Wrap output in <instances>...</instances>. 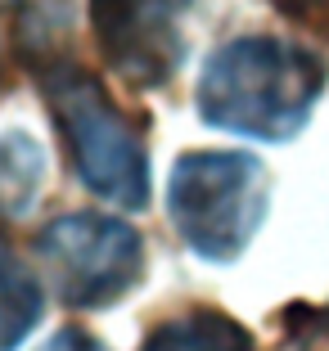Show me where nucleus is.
Here are the masks:
<instances>
[{
	"label": "nucleus",
	"mask_w": 329,
	"mask_h": 351,
	"mask_svg": "<svg viewBox=\"0 0 329 351\" xmlns=\"http://www.w3.org/2000/svg\"><path fill=\"white\" fill-rule=\"evenodd\" d=\"M194 0H91L104 63L131 90H163L185 63V14Z\"/></svg>",
	"instance_id": "39448f33"
},
{
	"label": "nucleus",
	"mask_w": 329,
	"mask_h": 351,
	"mask_svg": "<svg viewBox=\"0 0 329 351\" xmlns=\"http://www.w3.org/2000/svg\"><path fill=\"white\" fill-rule=\"evenodd\" d=\"M36 351H113V347H104V342L95 338L91 329H82V324H63V329L50 333Z\"/></svg>",
	"instance_id": "9d476101"
},
{
	"label": "nucleus",
	"mask_w": 329,
	"mask_h": 351,
	"mask_svg": "<svg viewBox=\"0 0 329 351\" xmlns=\"http://www.w3.org/2000/svg\"><path fill=\"white\" fill-rule=\"evenodd\" d=\"M135 351H258L253 333L216 306H185L144 329Z\"/></svg>",
	"instance_id": "423d86ee"
},
{
	"label": "nucleus",
	"mask_w": 329,
	"mask_h": 351,
	"mask_svg": "<svg viewBox=\"0 0 329 351\" xmlns=\"http://www.w3.org/2000/svg\"><path fill=\"white\" fill-rule=\"evenodd\" d=\"M288 342H329V306L288 311Z\"/></svg>",
	"instance_id": "1a4fd4ad"
},
{
	"label": "nucleus",
	"mask_w": 329,
	"mask_h": 351,
	"mask_svg": "<svg viewBox=\"0 0 329 351\" xmlns=\"http://www.w3.org/2000/svg\"><path fill=\"white\" fill-rule=\"evenodd\" d=\"M284 19L302 23V27H320V23H329V0H271Z\"/></svg>",
	"instance_id": "9b49d317"
},
{
	"label": "nucleus",
	"mask_w": 329,
	"mask_h": 351,
	"mask_svg": "<svg viewBox=\"0 0 329 351\" xmlns=\"http://www.w3.org/2000/svg\"><path fill=\"white\" fill-rule=\"evenodd\" d=\"M271 207V171L244 149H190L167 180V217L176 234L207 266L244 257Z\"/></svg>",
	"instance_id": "7ed1b4c3"
},
{
	"label": "nucleus",
	"mask_w": 329,
	"mask_h": 351,
	"mask_svg": "<svg viewBox=\"0 0 329 351\" xmlns=\"http://www.w3.org/2000/svg\"><path fill=\"white\" fill-rule=\"evenodd\" d=\"M45 315L41 279L0 234V351H19Z\"/></svg>",
	"instance_id": "0eeeda50"
},
{
	"label": "nucleus",
	"mask_w": 329,
	"mask_h": 351,
	"mask_svg": "<svg viewBox=\"0 0 329 351\" xmlns=\"http://www.w3.org/2000/svg\"><path fill=\"white\" fill-rule=\"evenodd\" d=\"M32 257L68 311H104L144 279V239L109 212H63L32 239Z\"/></svg>",
	"instance_id": "20e7f679"
},
{
	"label": "nucleus",
	"mask_w": 329,
	"mask_h": 351,
	"mask_svg": "<svg viewBox=\"0 0 329 351\" xmlns=\"http://www.w3.org/2000/svg\"><path fill=\"white\" fill-rule=\"evenodd\" d=\"M325 59L288 36L248 32L216 45L198 77V117L216 131L284 145L325 95Z\"/></svg>",
	"instance_id": "f257e3e1"
},
{
	"label": "nucleus",
	"mask_w": 329,
	"mask_h": 351,
	"mask_svg": "<svg viewBox=\"0 0 329 351\" xmlns=\"http://www.w3.org/2000/svg\"><path fill=\"white\" fill-rule=\"evenodd\" d=\"M0 86H5V68H0Z\"/></svg>",
	"instance_id": "f8f14e48"
},
{
	"label": "nucleus",
	"mask_w": 329,
	"mask_h": 351,
	"mask_svg": "<svg viewBox=\"0 0 329 351\" xmlns=\"http://www.w3.org/2000/svg\"><path fill=\"white\" fill-rule=\"evenodd\" d=\"M27 68L41 86V99L54 117L72 176L104 203L140 212L149 203V145L144 126L109 95L100 73L59 50L27 54Z\"/></svg>",
	"instance_id": "f03ea898"
},
{
	"label": "nucleus",
	"mask_w": 329,
	"mask_h": 351,
	"mask_svg": "<svg viewBox=\"0 0 329 351\" xmlns=\"http://www.w3.org/2000/svg\"><path fill=\"white\" fill-rule=\"evenodd\" d=\"M45 185V149L27 131L0 135V221H23Z\"/></svg>",
	"instance_id": "6e6552de"
}]
</instances>
